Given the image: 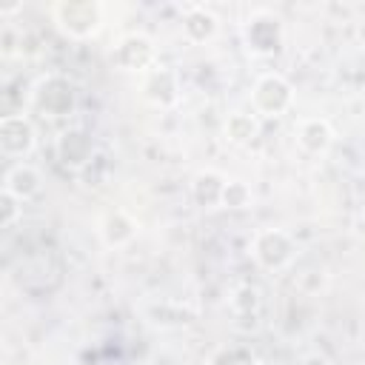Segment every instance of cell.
<instances>
[{"mask_svg":"<svg viewBox=\"0 0 365 365\" xmlns=\"http://www.w3.org/2000/svg\"><path fill=\"white\" fill-rule=\"evenodd\" d=\"M51 20L68 40H91L106 23V6L100 0H57L51 3Z\"/></svg>","mask_w":365,"mask_h":365,"instance_id":"6da1fadb","label":"cell"},{"mask_svg":"<svg viewBox=\"0 0 365 365\" xmlns=\"http://www.w3.org/2000/svg\"><path fill=\"white\" fill-rule=\"evenodd\" d=\"M31 108L48 120H63L77 111V88L63 74H43L31 86Z\"/></svg>","mask_w":365,"mask_h":365,"instance_id":"7a4b0ae2","label":"cell"},{"mask_svg":"<svg viewBox=\"0 0 365 365\" xmlns=\"http://www.w3.org/2000/svg\"><path fill=\"white\" fill-rule=\"evenodd\" d=\"M242 43L254 57H274L282 51L285 26L271 9H254L242 23Z\"/></svg>","mask_w":365,"mask_h":365,"instance_id":"3957f363","label":"cell"},{"mask_svg":"<svg viewBox=\"0 0 365 365\" xmlns=\"http://www.w3.org/2000/svg\"><path fill=\"white\" fill-rule=\"evenodd\" d=\"M294 106V86L277 71H265L251 86V111L259 120H277Z\"/></svg>","mask_w":365,"mask_h":365,"instance_id":"277c9868","label":"cell"},{"mask_svg":"<svg viewBox=\"0 0 365 365\" xmlns=\"http://www.w3.org/2000/svg\"><path fill=\"white\" fill-rule=\"evenodd\" d=\"M251 257L262 271H285L297 262V240L285 228H259L251 237Z\"/></svg>","mask_w":365,"mask_h":365,"instance_id":"5b68a950","label":"cell"},{"mask_svg":"<svg viewBox=\"0 0 365 365\" xmlns=\"http://www.w3.org/2000/svg\"><path fill=\"white\" fill-rule=\"evenodd\" d=\"M111 63L114 68L125 74H145L157 66V43L145 31H128L123 34L114 48H111Z\"/></svg>","mask_w":365,"mask_h":365,"instance_id":"8992f818","label":"cell"},{"mask_svg":"<svg viewBox=\"0 0 365 365\" xmlns=\"http://www.w3.org/2000/svg\"><path fill=\"white\" fill-rule=\"evenodd\" d=\"M37 148V128L29 114H3L0 117V154L6 160H26Z\"/></svg>","mask_w":365,"mask_h":365,"instance_id":"52a82bcc","label":"cell"},{"mask_svg":"<svg viewBox=\"0 0 365 365\" xmlns=\"http://www.w3.org/2000/svg\"><path fill=\"white\" fill-rule=\"evenodd\" d=\"M140 97H143L151 108H157V111L174 108V106L180 103V97H182L177 71L157 63L151 71H145V74L140 77Z\"/></svg>","mask_w":365,"mask_h":365,"instance_id":"ba28073f","label":"cell"},{"mask_svg":"<svg viewBox=\"0 0 365 365\" xmlns=\"http://www.w3.org/2000/svg\"><path fill=\"white\" fill-rule=\"evenodd\" d=\"M54 157L63 168L68 171H86L94 160V140L86 128L80 125H71V128H63L54 140Z\"/></svg>","mask_w":365,"mask_h":365,"instance_id":"9c48e42d","label":"cell"},{"mask_svg":"<svg viewBox=\"0 0 365 365\" xmlns=\"http://www.w3.org/2000/svg\"><path fill=\"white\" fill-rule=\"evenodd\" d=\"M297 148L308 157H325L334 145V128L325 117H299L294 123Z\"/></svg>","mask_w":365,"mask_h":365,"instance_id":"30bf717a","label":"cell"},{"mask_svg":"<svg viewBox=\"0 0 365 365\" xmlns=\"http://www.w3.org/2000/svg\"><path fill=\"white\" fill-rule=\"evenodd\" d=\"M137 234H140L137 220L123 208L106 211L100 217V222H97V237H100V242L106 248H125V245H131L137 240Z\"/></svg>","mask_w":365,"mask_h":365,"instance_id":"8fae6325","label":"cell"},{"mask_svg":"<svg viewBox=\"0 0 365 365\" xmlns=\"http://www.w3.org/2000/svg\"><path fill=\"white\" fill-rule=\"evenodd\" d=\"M3 191L14 194L20 202H29L34 200L40 191H43V174L40 168H34L31 163H11L3 174Z\"/></svg>","mask_w":365,"mask_h":365,"instance_id":"7c38bea8","label":"cell"},{"mask_svg":"<svg viewBox=\"0 0 365 365\" xmlns=\"http://www.w3.org/2000/svg\"><path fill=\"white\" fill-rule=\"evenodd\" d=\"M228 177L217 168H202L191 177V200L197 208H222V194H225Z\"/></svg>","mask_w":365,"mask_h":365,"instance_id":"4fadbf2b","label":"cell"},{"mask_svg":"<svg viewBox=\"0 0 365 365\" xmlns=\"http://www.w3.org/2000/svg\"><path fill=\"white\" fill-rule=\"evenodd\" d=\"M259 131H262V120L254 114V111H231L225 120H222V137L237 145V148H248L259 140Z\"/></svg>","mask_w":365,"mask_h":365,"instance_id":"5bb4252c","label":"cell"},{"mask_svg":"<svg viewBox=\"0 0 365 365\" xmlns=\"http://www.w3.org/2000/svg\"><path fill=\"white\" fill-rule=\"evenodd\" d=\"M217 31H220V20H217V14L211 9L197 6V3L185 6V11H182V34H185L188 43L202 46V43L214 40Z\"/></svg>","mask_w":365,"mask_h":365,"instance_id":"9a60e30c","label":"cell"},{"mask_svg":"<svg viewBox=\"0 0 365 365\" xmlns=\"http://www.w3.org/2000/svg\"><path fill=\"white\" fill-rule=\"evenodd\" d=\"M294 285H297V291L314 297L328 288V268L319 259H302L294 268Z\"/></svg>","mask_w":365,"mask_h":365,"instance_id":"2e32d148","label":"cell"},{"mask_svg":"<svg viewBox=\"0 0 365 365\" xmlns=\"http://www.w3.org/2000/svg\"><path fill=\"white\" fill-rule=\"evenodd\" d=\"M194 311L185 305H174V302H160L148 308V322L157 328H185L194 322Z\"/></svg>","mask_w":365,"mask_h":365,"instance_id":"e0dca14e","label":"cell"},{"mask_svg":"<svg viewBox=\"0 0 365 365\" xmlns=\"http://www.w3.org/2000/svg\"><path fill=\"white\" fill-rule=\"evenodd\" d=\"M231 311L237 319H257L259 317V308H262V297H259V288L254 285H237L231 291Z\"/></svg>","mask_w":365,"mask_h":365,"instance_id":"ac0fdd59","label":"cell"},{"mask_svg":"<svg viewBox=\"0 0 365 365\" xmlns=\"http://www.w3.org/2000/svg\"><path fill=\"white\" fill-rule=\"evenodd\" d=\"M208 365H262L251 345H222L211 354Z\"/></svg>","mask_w":365,"mask_h":365,"instance_id":"d6986e66","label":"cell"},{"mask_svg":"<svg viewBox=\"0 0 365 365\" xmlns=\"http://www.w3.org/2000/svg\"><path fill=\"white\" fill-rule=\"evenodd\" d=\"M254 205V188L245 182V180H237L231 177L225 182V194H222V208L228 211H245Z\"/></svg>","mask_w":365,"mask_h":365,"instance_id":"ffe728a7","label":"cell"},{"mask_svg":"<svg viewBox=\"0 0 365 365\" xmlns=\"http://www.w3.org/2000/svg\"><path fill=\"white\" fill-rule=\"evenodd\" d=\"M23 217V202L9 194V191H0V225L3 228H14Z\"/></svg>","mask_w":365,"mask_h":365,"instance_id":"44dd1931","label":"cell"},{"mask_svg":"<svg viewBox=\"0 0 365 365\" xmlns=\"http://www.w3.org/2000/svg\"><path fill=\"white\" fill-rule=\"evenodd\" d=\"M299 365H334V362H331L328 354H322V351H311V354H305V356L299 359Z\"/></svg>","mask_w":365,"mask_h":365,"instance_id":"7402d4cb","label":"cell"},{"mask_svg":"<svg viewBox=\"0 0 365 365\" xmlns=\"http://www.w3.org/2000/svg\"><path fill=\"white\" fill-rule=\"evenodd\" d=\"M106 365H128L125 359H111V362H106Z\"/></svg>","mask_w":365,"mask_h":365,"instance_id":"603a6c76","label":"cell"}]
</instances>
